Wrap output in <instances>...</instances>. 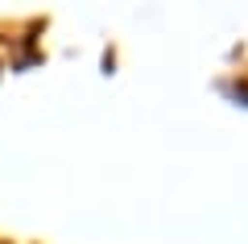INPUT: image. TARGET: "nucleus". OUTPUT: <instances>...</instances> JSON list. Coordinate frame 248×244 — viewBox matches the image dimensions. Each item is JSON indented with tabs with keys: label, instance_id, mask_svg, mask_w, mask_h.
I'll use <instances>...</instances> for the list:
<instances>
[{
	"label": "nucleus",
	"instance_id": "1",
	"mask_svg": "<svg viewBox=\"0 0 248 244\" xmlns=\"http://www.w3.org/2000/svg\"><path fill=\"white\" fill-rule=\"evenodd\" d=\"M223 96H228V99H236V104H244V108H248V79H240V83H223Z\"/></svg>",
	"mask_w": 248,
	"mask_h": 244
}]
</instances>
